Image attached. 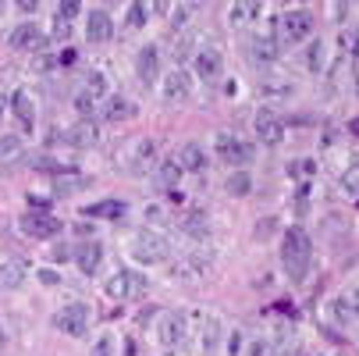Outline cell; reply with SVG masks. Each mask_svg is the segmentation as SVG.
Instances as JSON below:
<instances>
[{
  "label": "cell",
  "mask_w": 359,
  "mask_h": 356,
  "mask_svg": "<svg viewBox=\"0 0 359 356\" xmlns=\"http://www.w3.org/2000/svg\"><path fill=\"white\" fill-rule=\"evenodd\" d=\"M79 15H82V8L75 4V0H68V4L57 8V18H65V22H72V18H79Z\"/></svg>",
  "instance_id": "cell-35"
},
{
  "label": "cell",
  "mask_w": 359,
  "mask_h": 356,
  "mask_svg": "<svg viewBox=\"0 0 359 356\" xmlns=\"http://www.w3.org/2000/svg\"><path fill=\"white\" fill-rule=\"evenodd\" d=\"M153 161H157V143H153L149 136L132 139L128 154H125V171H128V175H142Z\"/></svg>",
  "instance_id": "cell-9"
},
{
  "label": "cell",
  "mask_w": 359,
  "mask_h": 356,
  "mask_svg": "<svg viewBox=\"0 0 359 356\" xmlns=\"http://www.w3.org/2000/svg\"><path fill=\"white\" fill-rule=\"evenodd\" d=\"M29 207H32V211H46V207H50V196H43V192H29Z\"/></svg>",
  "instance_id": "cell-39"
},
{
  "label": "cell",
  "mask_w": 359,
  "mask_h": 356,
  "mask_svg": "<svg viewBox=\"0 0 359 356\" xmlns=\"http://www.w3.org/2000/svg\"><path fill=\"white\" fill-rule=\"evenodd\" d=\"M8 107H11V104H8V100H4V96H0V121H4V114H8Z\"/></svg>",
  "instance_id": "cell-43"
},
{
  "label": "cell",
  "mask_w": 359,
  "mask_h": 356,
  "mask_svg": "<svg viewBox=\"0 0 359 356\" xmlns=\"http://www.w3.org/2000/svg\"><path fill=\"white\" fill-rule=\"evenodd\" d=\"M238 349H242V335H238V331H231V335H228V352L235 356Z\"/></svg>",
  "instance_id": "cell-42"
},
{
  "label": "cell",
  "mask_w": 359,
  "mask_h": 356,
  "mask_svg": "<svg viewBox=\"0 0 359 356\" xmlns=\"http://www.w3.org/2000/svg\"><path fill=\"white\" fill-rule=\"evenodd\" d=\"M161 96L168 100V104H182V100L192 96V75L185 68H175L164 82H161Z\"/></svg>",
  "instance_id": "cell-13"
},
{
  "label": "cell",
  "mask_w": 359,
  "mask_h": 356,
  "mask_svg": "<svg viewBox=\"0 0 359 356\" xmlns=\"http://www.w3.org/2000/svg\"><path fill=\"white\" fill-rule=\"evenodd\" d=\"M249 356H274V345L264 342V338H256V342L249 345Z\"/></svg>",
  "instance_id": "cell-36"
},
{
  "label": "cell",
  "mask_w": 359,
  "mask_h": 356,
  "mask_svg": "<svg viewBox=\"0 0 359 356\" xmlns=\"http://www.w3.org/2000/svg\"><path fill=\"white\" fill-rule=\"evenodd\" d=\"M302 61H306V68H310V72H320V68H324V61H327V58H324V43L317 39L310 50H306V58H302Z\"/></svg>",
  "instance_id": "cell-32"
},
{
  "label": "cell",
  "mask_w": 359,
  "mask_h": 356,
  "mask_svg": "<svg viewBox=\"0 0 359 356\" xmlns=\"http://www.w3.org/2000/svg\"><path fill=\"white\" fill-rule=\"evenodd\" d=\"M43 43H46V36H43V29H39L36 22H22V25L11 32V46H15V50H22V54L43 50Z\"/></svg>",
  "instance_id": "cell-16"
},
{
  "label": "cell",
  "mask_w": 359,
  "mask_h": 356,
  "mask_svg": "<svg viewBox=\"0 0 359 356\" xmlns=\"http://www.w3.org/2000/svg\"><path fill=\"white\" fill-rule=\"evenodd\" d=\"M352 79H355V93H359V32L352 39Z\"/></svg>",
  "instance_id": "cell-37"
},
{
  "label": "cell",
  "mask_w": 359,
  "mask_h": 356,
  "mask_svg": "<svg viewBox=\"0 0 359 356\" xmlns=\"http://www.w3.org/2000/svg\"><path fill=\"white\" fill-rule=\"evenodd\" d=\"M72 261L79 264V271H82V275H96V271H100V264H104V246H100L96 239H93V242H82V246L72 253Z\"/></svg>",
  "instance_id": "cell-18"
},
{
  "label": "cell",
  "mask_w": 359,
  "mask_h": 356,
  "mask_svg": "<svg viewBox=\"0 0 359 356\" xmlns=\"http://www.w3.org/2000/svg\"><path fill=\"white\" fill-rule=\"evenodd\" d=\"M146 15H149L146 4H128V29H142L146 25Z\"/></svg>",
  "instance_id": "cell-34"
},
{
  "label": "cell",
  "mask_w": 359,
  "mask_h": 356,
  "mask_svg": "<svg viewBox=\"0 0 359 356\" xmlns=\"http://www.w3.org/2000/svg\"><path fill=\"white\" fill-rule=\"evenodd\" d=\"M135 75H139L142 86H157V79H161V50L153 43H146L135 54Z\"/></svg>",
  "instance_id": "cell-12"
},
{
  "label": "cell",
  "mask_w": 359,
  "mask_h": 356,
  "mask_svg": "<svg viewBox=\"0 0 359 356\" xmlns=\"http://www.w3.org/2000/svg\"><path fill=\"white\" fill-rule=\"evenodd\" d=\"M256 139H260L264 146H278L281 139H285V121L278 118V114H271V111H264V114H256Z\"/></svg>",
  "instance_id": "cell-17"
},
{
  "label": "cell",
  "mask_w": 359,
  "mask_h": 356,
  "mask_svg": "<svg viewBox=\"0 0 359 356\" xmlns=\"http://www.w3.org/2000/svg\"><path fill=\"white\" fill-rule=\"evenodd\" d=\"M153 178H157V185L161 189H175L178 185V178H182V168H178V161L175 157H168V161H161V168H157V175H153Z\"/></svg>",
  "instance_id": "cell-24"
},
{
  "label": "cell",
  "mask_w": 359,
  "mask_h": 356,
  "mask_svg": "<svg viewBox=\"0 0 359 356\" xmlns=\"http://www.w3.org/2000/svg\"><path fill=\"white\" fill-rule=\"evenodd\" d=\"M89 321H93V314H89L86 303H68V307H61V310L54 314V324H57L68 338H82V335L89 331Z\"/></svg>",
  "instance_id": "cell-6"
},
{
  "label": "cell",
  "mask_w": 359,
  "mask_h": 356,
  "mask_svg": "<svg viewBox=\"0 0 359 356\" xmlns=\"http://www.w3.org/2000/svg\"><path fill=\"white\" fill-rule=\"evenodd\" d=\"M178 168L182 171H192V175H199L203 168H207V150H203L199 143H185L182 150H178Z\"/></svg>",
  "instance_id": "cell-19"
},
{
  "label": "cell",
  "mask_w": 359,
  "mask_h": 356,
  "mask_svg": "<svg viewBox=\"0 0 359 356\" xmlns=\"http://www.w3.org/2000/svg\"><path fill=\"white\" fill-rule=\"evenodd\" d=\"M313 15L306 11V8H295V11H285L281 15V22H278V43L285 46H295V43H302V39H310L313 36Z\"/></svg>",
  "instance_id": "cell-3"
},
{
  "label": "cell",
  "mask_w": 359,
  "mask_h": 356,
  "mask_svg": "<svg viewBox=\"0 0 359 356\" xmlns=\"http://www.w3.org/2000/svg\"><path fill=\"white\" fill-rule=\"evenodd\" d=\"M292 175H295V178H310V175H313V164H310V161H295V164H292Z\"/></svg>",
  "instance_id": "cell-40"
},
{
  "label": "cell",
  "mask_w": 359,
  "mask_h": 356,
  "mask_svg": "<svg viewBox=\"0 0 359 356\" xmlns=\"http://www.w3.org/2000/svg\"><path fill=\"white\" fill-rule=\"evenodd\" d=\"M249 189H252V178H249L245 171H231V178H228V192H231V196H249Z\"/></svg>",
  "instance_id": "cell-31"
},
{
  "label": "cell",
  "mask_w": 359,
  "mask_h": 356,
  "mask_svg": "<svg viewBox=\"0 0 359 356\" xmlns=\"http://www.w3.org/2000/svg\"><path fill=\"white\" fill-rule=\"evenodd\" d=\"M4 345H8V331H4V328H0V349H4Z\"/></svg>",
  "instance_id": "cell-45"
},
{
  "label": "cell",
  "mask_w": 359,
  "mask_h": 356,
  "mask_svg": "<svg viewBox=\"0 0 359 356\" xmlns=\"http://www.w3.org/2000/svg\"><path fill=\"white\" fill-rule=\"evenodd\" d=\"M125 203L121 199H100V203H89V207H82V218H125Z\"/></svg>",
  "instance_id": "cell-22"
},
{
  "label": "cell",
  "mask_w": 359,
  "mask_h": 356,
  "mask_svg": "<svg viewBox=\"0 0 359 356\" xmlns=\"http://www.w3.org/2000/svg\"><path fill=\"white\" fill-rule=\"evenodd\" d=\"M221 72H224V50L217 43H203L196 50V75L203 82H217Z\"/></svg>",
  "instance_id": "cell-7"
},
{
  "label": "cell",
  "mask_w": 359,
  "mask_h": 356,
  "mask_svg": "<svg viewBox=\"0 0 359 356\" xmlns=\"http://www.w3.org/2000/svg\"><path fill=\"white\" fill-rule=\"evenodd\" d=\"M185 338H189V321H185V314H178V310L161 314V321H157V342H161V349H164V352H175V349H182Z\"/></svg>",
  "instance_id": "cell-4"
},
{
  "label": "cell",
  "mask_w": 359,
  "mask_h": 356,
  "mask_svg": "<svg viewBox=\"0 0 359 356\" xmlns=\"http://www.w3.org/2000/svg\"><path fill=\"white\" fill-rule=\"evenodd\" d=\"M249 58H252L256 65H274V61L281 58L278 36H274V32H252V39H249Z\"/></svg>",
  "instance_id": "cell-11"
},
{
  "label": "cell",
  "mask_w": 359,
  "mask_h": 356,
  "mask_svg": "<svg viewBox=\"0 0 359 356\" xmlns=\"http://www.w3.org/2000/svg\"><path fill=\"white\" fill-rule=\"evenodd\" d=\"M39 282H43V285H57L61 275H57V271H50V268H43V271H39Z\"/></svg>",
  "instance_id": "cell-41"
},
{
  "label": "cell",
  "mask_w": 359,
  "mask_h": 356,
  "mask_svg": "<svg viewBox=\"0 0 359 356\" xmlns=\"http://www.w3.org/2000/svg\"><path fill=\"white\" fill-rule=\"evenodd\" d=\"M68 36H72V22H65V18L54 15V39H68Z\"/></svg>",
  "instance_id": "cell-38"
},
{
  "label": "cell",
  "mask_w": 359,
  "mask_h": 356,
  "mask_svg": "<svg viewBox=\"0 0 359 356\" xmlns=\"http://www.w3.org/2000/svg\"><path fill=\"white\" fill-rule=\"evenodd\" d=\"M104 118L107 121H128V118H135V104L128 96H111L104 104Z\"/></svg>",
  "instance_id": "cell-23"
},
{
  "label": "cell",
  "mask_w": 359,
  "mask_h": 356,
  "mask_svg": "<svg viewBox=\"0 0 359 356\" xmlns=\"http://www.w3.org/2000/svg\"><path fill=\"white\" fill-rule=\"evenodd\" d=\"M25 282V268L8 261V264H0V289H18Z\"/></svg>",
  "instance_id": "cell-27"
},
{
  "label": "cell",
  "mask_w": 359,
  "mask_h": 356,
  "mask_svg": "<svg viewBox=\"0 0 359 356\" xmlns=\"http://www.w3.org/2000/svg\"><path fill=\"white\" fill-rule=\"evenodd\" d=\"M264 15V4H235L231 11H228V22H245V18H260Z\"/></svg>",
  "instance_id": "cell-29"
},
{
  "label": "cell",
  "mask_w": 359,
  "mask_h": 356,
  "mask_svg": "<svg viewBox=\"0 0 359 356\" xmlns=\"http://www.w3.org/2000/svg\"><path fill=\"white\" fill-rule=\"evenodd\" d=\"M128 253H132V261L142 264V268H157L171 257V242L161 235V232H153V228H142L132 235L128 242Z\"/></svg>",
  "instance_id": "cell-2"
},
{
  "label": "cell",
  "mask_w": 359,
  "mask_h": 356,
  "mask_svg": "<svg viewBox=\"0 0 359 356\" xmlns=\"http://www.w3.org/2000/svg\"><path fill=\"white\" fill-rule=\"evenodd\" d=\"M111 36H114V18L104 8H93L86 15V39L89 43H107Z\"/></svg>",
  "instance_id": "cell-14"
},
{
  "label": "cell",
  "mask_w": 359,
  "mask_h": 356,
  "mask_svg": "<svg viewBox=\"0 0 359 356\" xmlns=\"http://www.w3.org/2000/svg\"><path fill=\"white\" fill-rule=\"evenodd\" d=\"M89 356H118V338L114 335H100L89 349Z\"/></svg>",
  "instance_id": "cell-30"
},
{
  "label": "cell",
  "mask_w": 359,
  "mask_h": 356,
  "mask_svg": "<svg viewBox=\"0 0 359 356\" xmlns=\"http://www.w3.org/2000/svg\"><path fill=\"white\" fill-rule=\"evenodd\" d=\"M86 185H89V178H86V175H65V171H61V175L54 178V192H57V196H72V192H82Z\"/></svg>",
  "instance_id": "cell-25"
},
{
  "label": "cell",
  "mask_w": 359,
  "mask_h": 356,
  "mask_svg": "<svg viewBox=\"0 0 359 356\" xmlns=\"http://www.w3.org/2000/svg\"><path fill=\"white\" fill-rule=\"evenodd\" d=\"M104 93H107V79L100 75V72H93V75H89V82H86V89L75 96V111L89 121V114H96V111H100V104H104Z\"/></svg>",
  "instance_id": "cell-8"
},
{
  "label": "cell",
  "mask_w": 359,
  "mask_h": 356,
  "mask_svg": "<svg viewBox=\"0 0 359 356\" xmlns=\"http://www.w3.org/2000/svg\"><path fill=\"white\" fill-rule=\"evenodd\" d=\"M214 146H217V157H221L228 168H235V171H242V168L252 161V146L242 143V139L231 136V132H217V136H214Z\"/></svg>",
  "instance_id": "cell-5"
},
{
  "label": "cell",
  "mask_w": 359,
  "mask_h": 356,
  "mask_svg": "<svg viewBox=\"0 0 359 356\" xmlns=\"http://www.w3.org/2000/svg\"><path fill=\"white\" fill-rule=\"evenodd\" d=\"M22 232L32 235V239H57L61 235V221L46 211H29L22 218Z\"/></svg>",
  "instance_id": "cell-10"
},
{
  "label": "cell",
  "mask_w": 359,
  "mask_h": 356,
  "mask_svg": "<svg viewBox=\"0 0 359 356\" xmlns=\"http://www.w3.org/2000/svg\"><path fill=\"white\" fill-rule=\"evenodd\" d=\"M348 132H352V136H359V118H352V121H348Z\"/></svg>",
  "instance_id": "cell-44"
},
{
  "label": "cell",
  "mask_w": 359,
  "mask_h": 356,
  "mask_svg": "<svg viewBox=\"0 0 359 356\" xmlns=\"http://www.w3.org/2000/svg\"><path fill=\"white\" fill-rule=\"evenodd\" d=\"M65 143H72V146H96V143H100V128L82 118L79 125H72V128L65 132Z\"/></svg>",
  "instance_id": "cell-21"
},
{
  "label": "cell",
  "mask_w": 359,
  "mask_h": 356,
  "mask_svg": "<svg viewBox=\"0 0 359 356\" xmlns=\"http://www.w3.org/2000/svg\"><path fill=\"white\" fill-rule=\"evenodd\" d=\"M182 228H185L189 235H207V232H210V225H207V214H199V211L185 214V218H182Z\"/></svg>",
  "instance_id": "cell-28"
},
{
  "label": "cell",
  "mask_w": 359,
  "mask_h": 356,
  "mask_svg": "<svg viewBox=\"0 0 359 356\" xmlns=\"http://www.w3.org/2000/svg\"><path fill=\"white\" fill-rule=\"evenodd\" d=\"M8 104H11L15 118L22 121V128H32V125H36V104H32V96H29L25 89H15Z\"/></svg>",
  "instance_id": "cell-20"
},
{
  "label": "cell",
  "mask_w": 359,
  "mask_h": 356,
  "mask_svg": "<svg viewBox=\"0 0 359 356\" xmlns=\"http://www.w3.org/2000/svg\"><path fill=\"white\" fill-rule=\"evenodd\" d=\"M310 264H313V242L299 225H292L281 239V268L292 282H302L310 275Z\"/></svg>",
  "instance_id": "cell-1"
},
{
  "label": "cell",
  "mask_w": 359,
  "mask_h": 356,
  "mask_svg": "<svg viewBox=\"0 0 359 356\" xmlns=\"http://www.w3.org/2000/svg\"><path fill=\"white\" fill-rule=\"evenodd\" d=\"M18 150H22V139L18 136H4V139H0V161H11Z\"/></svg>",
  "instance_id": "cell-33"
},
{
  "label": "cell",
  "mask_w": 359,
  "mask_h": 356,
  "mask_svg": "<svg viewBox=\"0 0 359 356\" xmlns=\"http://www.w3.org/2000/svg\"><path fill=\"white\" fill-rule=\"evenodd\" d=\"M139 292H142V278L132 275V271H125V268H118L107 278V296L111 299H128V296H139Z\"/></svg>",
  "instance_id": "cell-15"
},
{
  "label": "cell",
  "mask_w": 359,
  "mask_h": 356,
  "mask_svg": "<svg viewBox=\"0 0 359 356\" xmlns=\"http://www.w3.org/2000/svg\"><path fill=\"white\" fill-rule=\"evenodd\" d=\"M341 192L345 196H359V154H352L348 168L341 171Z\"/></svg>",
  "instance_id": "cell-26"
}]
</instances>
